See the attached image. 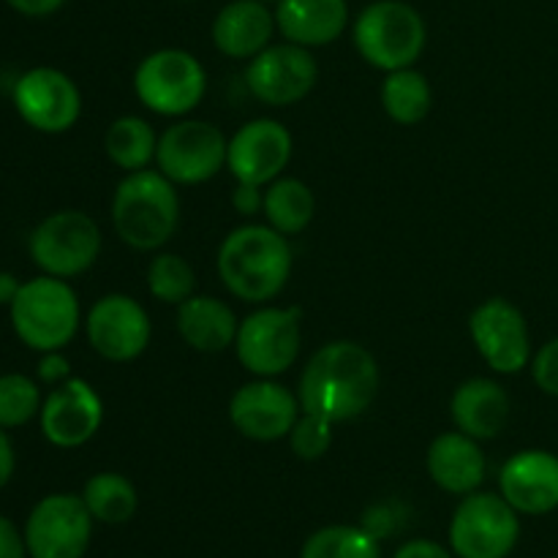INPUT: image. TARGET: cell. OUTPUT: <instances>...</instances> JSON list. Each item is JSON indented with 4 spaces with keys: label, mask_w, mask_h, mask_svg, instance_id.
Listing matches in <instances>:
<instances>
[{
    "label": "cell",
    "mask_w": 558,
    "mask_h": 558,
    "mask_svg": "<svg viewBox=\"0 0 558 558\" xmlns=\"http://www.w3.org/2000/svg\"><path fill=\"white\" fill-rule=\"evenodd\" d=\"M379 392V365L365 347L354 341H332L305 363L300 374L303 412L336 423L360 417Z\"/></svg>",
    "instance_id": "6da1fadb"
},
{
    "label": "cell",
    "mask_w": 558,
    "mask_h": 558,
    "mask_svg": "<svg viewBox=\"0 0 558 558\" xmlns=\"http://www.w3.org/2000/svg\"><path fill=\"white\" fill-rule=\"evenodd\" d=\"M218 276L234 298L267 303L278 298L292 276V248L287 234L270 223L232 229L218 248Z\"/></svg>",
    "instance_id": "7a4b0ae2"
},
{
    "label": "cell",
    "mask_w": 558,
    "mask_h": 558,
    "mask_svg": "<svg viewBox=\"0 0 558 558\" xmlns=\"http://www.w3.org/2000/svg\"><path fill=\"white\" fill-rule=\"evenodd\" d=\"M180 221L174 183L161 172H125L114 189L112 223L118 238L136 251H158L172 240Z\"/></svg>",
    "instance_id": "3957f363"
},
{
    "label": "cell",
    "mask_w": 558,
    "mask_h": 558,
    "mask_svg": "<svg viewBox=\"0 0 558 558\" xmlns=\"http://www.w3.org/2000/svg\"><path fill=\"white\" fill-rule=\"evenodd\" d=\"M16 338L33 352H60L80 330V300L65 278L38 276L20 287L9 305Z\"/></svg>",
    "instance_id": "277c9868"
},
{
    "label": "cell",
    "mask_w": 558,
    "mask_h": 558,
    "mask_svg": "<svg viewBox=\"0 0 558 558\" xmlns=\"http://www.w3.org/2000/svg\"><path fill=\"white\" fill-rule=\"evenodd\" d=\"M352 36L365 63L381 71H398L414 65L423 54L428 31L417 9L403 0H376L360 11Z\"/></svg>",
    "instance_id": "5b68a950"
},
{
    "label": "cell",
    "mask_w": 558,
    "mask_h": 558,
    "mask_svg": "<svg viewBox=\"0 0 558 558\" xmlns=\"http://www.w3.org/2000/svg\"><path fill=\"white\" fill-rule=\"evenodd\" d=\"M134 90L142 107L150 112L161 118H183L205 98L207 74L185 49H158L136 65Z\"/></svg>",
    "instance_id": "8992f818"
},
{
    "label": "cell",
    "mask_w": 558,
    "mask_h": 558,
    "mask_svg": "<svg viewBox=\"0 0 558 558\" xmlns=\"http://www.w3.org/2000/svg\"><path fill=\"white\" fill-rule=\"evenodd\" d=\"M300 347H303V311L278 308V305H267L245 316L234 341L240 365L259 379L287 374L298 363Z\"/></svg>",
    "instance_id": "52a82bcc"
},
{
    "label": "cell",
    "mask_w": 558,
    "mask_h": 558,
    "mask_svg": "<svg viewBox=\"0 0 558 558\" xmlns=\"http://www.w3.org/2000/svg\"><path fill=\"white\" fill-rule=\"evenodd\" d=\"M27 251L44 276H82L101 254V229L82 210L52 213L31 232Z\"/></svg>",
    "instance_id": "ba28073f"
},
{
    "label": "cell",
    "mask_w": 558,
    "mask_h": 558,
    "mask_svg": "<svg viewBox=\"0 0 558 558\" xmlns=\"http://www.w3.org/2000/svg\"><path fill=\"white\" fill-rule=\"evenodd\" d=\"M521 537V521L505 496L469 494L450 521V548L458 558H507Z\"/></svg>",
    "instance_id": "9c48e42d"
},
{
    "label": "cell",
    "mask_w": 558,
    "mask_h": 558,
    "mask_svg": "<svg viewBox=\"0 0 558 558\" xmlns=\"http://www.w3.org/2000/svg\"><path fill=\"white\" fill-rule=\"evenodd\" d=\"M227 147L221 131L205 120H180L158 136L156 163L174 185H199L227 167Z\"/></svg>",
    "instance_id": "30bf717a"
},
{
    "label": "cell",
    "mask_w": 558,
    "mask_h": 558,
    "mask_svg": "<svg viewBox=\"0 0 558 558\" xmlns=\"http://www.w3.org/2000/svg\"><path fill=\"white\" fill-rule=\"evenodd\" d=\"M93 515L76 494H49L31 510L25 543L31 558H82L90 548Z\"/></svg>",
    "instance_id": "8fae6325"
},
{
    "label": "cell",
    "mask_w": 558,
    "mask_h": 558,
    "mask_svg": "<svg viewBox=\"0 0 558 558\" xmlns=\"http://www.w3.org/2000/svg\"><path fill=\"white\" fill-rule=\"evenodd\" d=\"M14 107L31 129L41 134H63L82 114V93L69 74L49 65L25 71L14 82Z\"/></svg>",
    "instance_id": "7c38bea8"
},
{
    "label": "cell",
    "mask_w": 558,
    "mask_h": 558,
    "mask_svg": "<svg viewBox=\"0 0 558 558\" xmlns=\"http://www.w3.org/2000/svg\"><path fill=\"white\" fill-rule=\"evenodd\" d=\"M316 80H319V65L311 49L292 41L262 49L245 69V85L251 96L267 107H292L303 101L314 90Z\"/></svg>",
    "instance_id": "4fadbf2b"
},
{
    "label": "cell",
    "mask_w": 558,
    "mask_h": 558,
    "mask_svg": "<svg viewBox=\"0 0 558 558\" xmlns=\"http://www.w3.org/2000/svg\"><path fill=\"white\" fill-rule=\"evenodd\" d=\"M469 332L480 357L496 374L510 376L529 365L532 341H529L526 316L510 300L490 298L480 303L469 316Z\"/></svg>",
    "instance_id": "5bb4252c"
},
{
    "label": "cell",
    "mask_w": 558,
    "mask_h": 558,
    "mask_svg": "<svg viewBox=\"0 0 558 558\" xmlns=\"http://www.w3.org/2000/svg\"><path fill=\"white\" fill-rule=\"evenodd\" d=\"M87 341L98 357L109 363H131L147 349L153 325L142 303L129 294H104L85 319Z\"/></svg>",
    "instance_id": "9a60e30c"
},
{
    "label": "cell",
    "mask_w": 558,
    "mask_h": 558,
    "mask_svg": "<svg viewBox=\"0 0 558 558\" xmlns=\"http://www.w3.org/2000/svg\"><path fill=\"white\" fill-rule=\"evenodd\" d=\"M41 434L44 439L60 450H76L98 434L104 423V401L90 381L65 379L52 387L41 403Z\"/></svg>",
    "instance_id": "2e32d148"
},
{
    "label": "cell",
    "mask_w": 558,
    "mask_h": 558,
    "mask_svg": "<svg viewBox=\"0 0 558 558\" xmlns=\"http://www.w3.org/2000/svg\"><path fill=\"white\" fill-rule=\"evenodd\" d=\"M292 147L294 142L287 125L270 118L251 120L229 140L227 167L238 183L265 189L272 180L281 178L292 158Z\"/></svg>",
    "instance_id": "e0dca14e"
},
{
    "label": "cell",
    "mask_w": 558,
    "mask_h": 558,
    "mask_svg": "<svg viewBox=\"0 0 558 558\" xmlns=\"http://www.w3.org/2000/svg\"><path fill=\"white\" fill-rule=\"evenodd\" d=\"M300 412V398L272 379L248 381L229 401V420L251 441L283 439L292 434Z\"/></svg>",
    "instance_id": "ac0fdd59"
},
{
    "label": "cell",
    "mask_w": 558,
    "mask_h": 558,
    "mask_svg": "<svg viewBox=\"0 0 558 558\" xmlns=\"http://www.w3.org/2000/svg\"><path fill=\"white\" fill-rule=\"evenodd\" d=\"M501 496L521 515H545L558 507V458L545 450H523L501 466Z\"/></svg>",
    "instance_id": "d6986e66"
},
{
    "label": "cell",
    "mask_w": 558,
    "mask_h": 558,
    "mask_svg": "<svg viewBox=\"0 0 558 558\" xmlns=\"http://www.w3.org/2000/svg\"><path fill=\"white\" fill-rule=\"evenodd\" d=\"M425 469L441 490L452 496H469L483 485L488 461L477 439L463 430H450L430 441Z\"/></svg>",
    "instance_id": "ffe728a7"
},
{
    "label": "cell",
    "mask_w": 558,
    "mask_h": 558,
    "mask_svg": "<svg viewBox=\"0 0 558 558\" xmlns=\"http://www.w3.org/2000/svg\"><path fill=\"white\" fill-rule=\"evenodd\" d=\"M276 14L262 0H232L218 11L213 22V44L221 54L234 60H251L270 47L276 33Z\"/></svg>",
    "instance_id": "44dd1931"
},
{
    "label": "cell",
    "mask_w": 558,
    "mask_h": 558,
    "mask_svg": "<svg viewBox=\"0 0 558 558\" xmlns=\"http://www.w3.org/2000/svg\"><path fill=\"white\" fill-rule=\"evenodd\" d=\"M452 423L472 439H496L510 420V396L494 379H466L450 401Z\"/></svg>",
    "instance_id": "7402d4cb"
},
{
    "label": "cell",
    "mask_w": 558,
    "mask_h": 558,
    "mask_svg": "<svg viewBox=\"0 0 558 558\" xmlns=\"http://www.w3.org/2000/svg\"><path fill=\"white\" fill-rule=\"evenodd\" d=\"M349 22L347 0H281L276 25L287 41L300 47H325L341 38Z\"/></svg>",
    "instance_id": "603a6c76"
},
{
    "label": "cell",
    "mask_w": 558,
    "mask_h": 558,
    "mask_svg": "<svg viewBox=\"0 0 558 558\" xmlns=\"http://www.w3.org/2000/svg\"><path fill=\"white\" fill-rule=\"evenodd\" d=\"M238 316L223 300L210 294H191L178 305V332L191 349L205 354L223 352L238 341Z\"/></svg>",
    "instance_id": "cb8c5ba5"
},
{
    "label": "cell",
    "mask_w": 558,
    "mask_h": 558,
    "mask_svg": "<svg viewBox=\"0 0 558 558\" xmlns=\"http://www.w3.org/2000/svg\"><path fill=\"white\" fill-rule=\"evenodd\" d=\"M381 107L387 118L396 120L398 125H417L434 109V90H430L428 76L409 69L387 71L381 82Z\"/></svg>",
    "instance_id": "d4e9b609"
},
{
    "label": "cell",
    "mask_w": 558,
    "mask_h": 558,
    "mask_svg": "<svg viewBox=\"0 0 558 558\" xmlns=\"http://www.w3.org/2000/svg\"><path fill=\"white\" fill-rule=\"evenodd\" d=\"M104 150L114 167L125 169V172H140V169L150 167V161H156L158 136L145 118L123 114V118L112 120V125L107 129Z\"/></svg>",
    "instance_id": "484cf974"
},
{
    "label": "cell",
    "mask_w": 558,
    "mask_h": 558,
    "mask_svg": "<svg viewBox=\"0 0 558 558\" xmlns=\"http://www.w3.org/2000/svg\"><path fill=\"white\" fill-rule=\"evenodd\" d=\"M265 210L267 223L281 234H300L316 213L314 191L298 178H278L267 185L265 191Z\"/></svg>",
    "instance_id": "4316f807"
},
{
    "label": "cell",
    "mask_w": 558,
    "mask_h": 558,
    "mask_svg": "<svg viewBox=\"0 0 558 558\" xmlns=\"http://www.w3.org/2000/svg\"><path fill=\"white\" fill-rule=\"evenodd\" d=\"M87 510H90L93 521L109 523V526H120V523L131 521L140 505L134 483L118 472H101L93 474L82 490Z\"/></svg>",
    "instance_id": "83f0119b"
},
{
    "label": "cell",
    "mask_w": 558,
    "mask_h": 558,
    "mask_svg": "<svg viewBox=\"0 0 558 558\" xmlns=\"http://www.w3.org/2000/svg\"><path fill=\"white\" fill-rule=\"evenodd\" d=\"M300 558H381V550L365 526H325L305 539Z\"/></svg>",
    "instance_id": "f1b7e54d"
},
{
    "label": "cell",
    "mask_w": 558,
    "mask_h": 558,
    "mask_svg": "<svg viewBox=\"0 0 558 558\" xmlns=\"http://www.w3.org/2000/svg\"><path fill=\"white\" fill-rule=\"evenodd\" d=\"M147 289L158 303L180 305L194 294L196 272L180 254H158L147 267Z\"/></svg>",
    "instance_id": "f546056e"
},
{
    "label": "cell",
    "mask_w": 558,
    "mask_h": 558,
    "mask_svg": "<svg viewBox=\"0 0 558 558\" xmlns=\"http://www.w3.org/2000/svg\"><path fill=\"white\" fill-rule=\"evenodd\" d=\"M41 390L38 381L25 374L0 376V428H22L41 414Z\"/></svg>",
    "instance_id": "4dcf8cb0"
},
{
    "label": "cell",
    "mask_w": 558,
    "mask_h": 558,
    "mask_svg": "<svg viewBox=\"0 0 558 558\" xmlns=\"http://www.w3.org/2000/svg\"><path fill=\"white\" fill-rule=\"evenodd\" d=\"M289 445L292 452L303 461H316V458L327 456L332 445V423L316 414L303 412V417L294 423L292 434H289Z\"/></svg>",
    "instance_id": "1f68e13d"
},
{
    "label": "cell",
    "mask_w": 558,
    "mask_h": 558,
    "mask_svg": "<svg viewBox=\"0 0 558 558\" xmlns=\"http://www.w3.org/2000/svg\"><path fill=\"white\" fill-rule=\"evenodd\" d=\"M532 376L537 387L548 396L558 398V338L545 343L532 360Z\"/></svg>",
    "instance_id": "d6a6232c"
},
{
    "label": "cell",
    "mask_w": 558,
    "mask_h": 558,
    "mask_svg": "<svg viewBox=\"0 0 558 558\" xmlns=\"http://www.w3.org/2000/svg\"><path fill=\"white\" fill-rule=\"evenodd\" d=\"M38 381H44V385H63L65 379H71V368H69V360L63 357L60 352H47L41 357V363H38Z\"/></svg>",
    "instance_id": "836d02e7"
},
{
    "label": "cell",
    "mask_w": 558,
    "mask_h": 558,
    "mask_svg": "<svg viewBox=\"0 0 558 558\" xmlns=\"http://www.w3.org/2000/svg\"><path fill=\"white\" fill-rule=\"evenodd\" d=\"M27 543L25 534H20V529L9 521L5 515H0V558H27Z\"/></svg>",
    "instance_id": "e575fe53"
},
{
    "label": "cell",
    "mask_w": 558,
    "mask_h": 558,
    "mask_svg": "<svg viewBox=\"0 0 558 558\" xmlns=\"http://www.w3.org/2000/svg\"><path fill=\"white\" fill-rule=\"evenodd\" d=\"M265 205V194H262L259 185L251 183H238V189L232 191V207L240 213V216L251 218L262 210Z\"/></svg>",
    "instance_id": "d590c367"
},
{
    "label": "cell",
    "mask_w": 558,
    "mask_h": 558,
    "mask_svg": "<svg viewBox=\"0 0 558 558\" xmlns=\"http://www.w3.org/2000/svg\"><path fill=\"white\" fill-rule=\"evenodd\" d=\"M392 558H452L450 550H445L441 545L430 543V539H412V543L401 545Z\"/></svg>",
    "instance_id": "8d00e7d4"
},
{
    "label": "cell",
    "mask_w": 558,
    "mask_h": 558,
    "mask_svg": "<svg viewBox=\"0 0 558 558\" xmlns=\"http://www.w3.org/2000/svg\"><path fill=\"white\" fill-rule=\"evenodd\" d=\"M14 11L25 16H49L65 3V0H5Z\"/></svg>",
    "instance_id": "74e56055"
},
{
    "label": "cell",
    "mask_w": 558,
    "mask_h": 558,
    "mask_svg": "<svg viewBox=\"0 0 558 558\" xmlns=\"http://www.w3.org/2000/svg\"><path fill=\"white\" fill-rule=\"evenodd\" d=\"M14 466H16V456H14V445H11L9 434L0 428V490L9 485V480L14 477Z\"/></svg>",
    "instance_id": "f35d334b"
},
{
    "label": "cell",
    "mask_w": 558,
    "mask_h": 558,
    "mask_svg": "<svg viewBox=\"0 0 558 558\" xmlns=\"http://www.w3.org/2000/svg\"><path fill=\"white\" fill-rule=\"evenodd\" d=\"M22 283L16 281L14 272H5L0 270V305H11L14 303L16 292H20Z\"/></svg>",
    "instance_id": "ab89813d"
},
{
    "label": "cell",
    "mask_w": 558,
    "mask_h": 558,
    "mask_svg": "<svg viewBox=\"0 0 558 558\" xmlns=\"http://www.w3.org/2000/svg\"><path fill=\"white\" fill-rule=\"evenodd\" d=\"M262 3H276L278 5V3H281V0H262Z\"/></svg>",
    "instance_id": "60d3db41"
}]
</instances>
